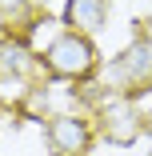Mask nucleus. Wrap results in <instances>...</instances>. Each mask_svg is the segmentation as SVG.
<instances>
[{"label":"nucleus","instance_id":"nucleus-1","mask_svg":"<svg viewBox=\"0 0 152 156\" xmlns=\"http://www.w3.org/2000/svg\"><path fill=\"white\" fill-rule=\"evenodd\" d=\"M104 88L128 100L152 92V40H132L124 52H116L104 64Z\"/></svg>","mask_w":152,"mask_h":156},{"label":"nucleus","instance_id":"nucleus-2","mask_svg":"<svg viewBox=\"0 0 152 156\" xmlns=\"http://www.w3.org/2000/svg\"><path fill=\"white\" fill-rule=\"evenodd\" d=\"M44 68L52 76H60V80H84V76H92V68H96V48H92L88 36H80V32L68 28V32H60L48 44Z\"/></svg>","mask_w":152,"mask_h":156},{"label":"nucleus","instance_id":"nucleus-3","mask_svg":"<svg viewBox=\"0 0 152 156\" xmlns=\"http://www.w3.org/2000/svg\"><path fill=\"white\" fill-rule=\"evenodd\" d=\"M140 128H144V116H140L136 100H128V96H112V100L100 108V132H104L108 144L128 148V144H136Z\"/></svg>","mask_w":152,"mask_h":156},{"label":"nucleus","instance_id":"nucleus-4","mask_svg":"<svg viewBox=\"0 0 152 156\" xmlns=\"http://www.w3.org/2000/svg\"><path fill=\"white\" fill-rule=\"evenodd\" d=\"M48 144L56 156H84L88 144H92V132L80 116H56L48 124Z\"/></svg>","mask_w":152,"mask_h":156},{"label":"nucleus","instance_id":"nucleus-5","mask_svg":"<svg viewBox=\"0 0 152 156\" xmlns=\"http://www.w3.org/2000/svg\"><path fill=\"white\" fill-rule=\"evenodd\" d=\"M104 20H108V0H68L64 4V24L80 36L100 32Z\"/></svg>","mask_w":152,"mask_h":156},{"label":"nucleus","instance_id":"nucleus-6","mask_svg":"<svg viewBox=\"0 0 152 156\" xmlns=\"http://www.w3.org/2000/svg\"><path fill=\"white\" fill-rule=\"evenodd\" d=\"M28 8V0H0V16H20Z\"/></svg>","mask_w":152,"mask_h":156}]
</instances>
